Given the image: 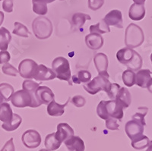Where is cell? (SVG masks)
<instances>
[{"label":"cell","instance_id":"4316f807","mask_svg":"<svg viewBox=\"0 0 152 151\" xmlns=\"http://www.w3.org/2000/svg\"><path fill=\"white\" fill-rule=\"evenodd\" d=\"M86 20H91L90 15L84 13H75L72 19V24L74 28H81L85 24Z\"/></svg>","mask_w":152,"mask_h":151},{"label":"cell","instance_id":"e0dca14e","mask_svg":"<svg viewBox=\"0 0 152 151\" xmlns=\"http://www.w3.org/2000/svg\"><path fill=\"white\" fill-rule=\"evenodd\" d=\"M145 9L144 5L132 4L129 11V17L133 21H141L145 18Z\"/></svg>","mask_w":152,"mask_h":151},{"label":"cell","instance_id":"9c48e42d","mask_svg":"<svg viewBox=\"0 0 152 151\" xmlns=\"http://www.w3.org/2000/svg\"><path fill=\"white\" fill-rule=\"evenodd\" d=\"M35 98L39 106H40L42 104H49L54 100L55 96L48 87L39 86L35 91Z\"/></svg>","mask_w":152,"mask_h":151},{"label":"cell","instance_id":"f5cc1de1","mask_svg":"<svg viewBox=\"0 0 152 151\" xmlns=\"http://www.w3.org/2000/svg\"><path fill=\"white\" fill-rule=\"evenodd\" d=\"M0 1H2V0H0Z\"/></svg>","mask_w":152,"mask_h":151},{"label":"cell","instance_id":"6da1fadb","mask_svg":"<svg viewBox=\"0 0 152 151\" xmlns=\"http://www.w3.org/2000/svg\"><path fill=\"white\" fill-rule=\"evenodd\" d=\"M118 61L132 71H137L141 69L142 65V58L141 55L135 50L130 48H123L116 53Z\"/></svg>","mask_w":152,"mask_h":151},{"label":"cell","instance_id":"4dcf8cb0","mask_svg":"<svg viewBox=\"0 0 152 151\" xmlns=\"http://www.w3.org/2000/svg\"><path fill=\"white\" fill-rule=\"evenodd\" d=\"M13 93H14V88L10 84L6 83L0 84V95L2 96L4 100L5 101L10 100Z\"/></svg>","mask_w":152,"mask_h":151},{"label":"cell","instance_id":"ba28073f","mask_svg":"<svg viewBox=\"0 0 152 151\" xmlns=\"http://www.w3.org/2000/svg\"><path fill=\"white\" fill-rule=\"evenodd\" d=\"M21 140L24 145L29 149H34L40 146L41 136L35 130H28L23 134Z\"/></svg>","mask_w":152,"mask_h":151},{"label":"cell","instance_id":"681fc988","mask_svg":"<svg viewBox=\"0 0 152 151\" xmlns=\"http://www.w3.org/2000/svg\"><path fill=\"white\" fill-rule=\"evenodd\" d=\"M2 101H3V98H2V96L0 95V105L2 104Z\"/></svg>","mask_w":152,"mask_h":151},{"label":"cell","instance_id":"f35d334b","mask_svg":"<svg viewBox=\"0 0 152 151\" xmlns=\"http://www.w3.org/2000/svg\"><path fill=\"white\" fill-rule=\"evenodd\" d=\"M106 127L110 130H117L119 128V124L117 123V119L109 117L106 120Z\"/></svg>","mask_w":152,"mask_h":151},{"label":"cell","instance_id":"7402d4cb","mask_svg":"<svg viewBox=\"0 0 152 151\" xmlns=\"http://www.w3.org/2000/svg\"><path fill=\"white\" fill-rule=\"evenodd\" d=\"M13 112L9 104L3 103L0 105V120L3 123H8L12 120Z\"/></svg>","mask_w":152,"mask_h":151},{"label":"cell","instance_id":"3957f363","mask_svg":"<svg viewBox=\"0 0 152 151\" xmlns=\"http://www.w3.org/2000/svg\"><path fill=\"white\" fill-rule=\"evenodd\" d=\"M53 71L55 72L57 78L62 81H66L69 85H72L70 81L71 78V70L69 61L64 57H57L53 61Z\"/></svg>","mask_w":152,"mask_h":151},{"label":"cell","instance_id":"8fae6325","mask_svg":"<svg viewBox=\"0 0 152 151\" xmlns=\"http://www.w3.org/2000/svg\"><path fill=\"white\" fill-rule=\"evenodd\" d=\"M123 107L116 100L106 101V110L109 117L121 120L123 117Z\"/></svg>","mask_w":152,"mask_h":151},{"label":"cell","instance_id":"b9f144b4","mask_svg":"<svg viewBox=\"0 0 152 151\" xmlns=\"http://www.w3.org/2000/svg\"><path fill=\"white\" fill-rule=\"evenodd\" d=\"M2 9L6 12H12L13 11V0H4Z\"/></svg>","mask_w":152,"mask_h":151},{"label":"cell","instance_id":"ab89813d","mask_svg":"<svg viewBox=\"0 0 152 151\" xmlns=\"http://www.w3.org/2000/svg\"><path fill=\"white\" fill-rule=\"evenodd\" d=\"M72 103L77 107H82L85 104V99L83 96L77 95L72 99Z\"/></svg>","mask_w":152,"mask_h":151},{"label":"cell","instance_id":"7dc6e473","mask_svg":"<svg viewBox=\"0 0 152 151\" xmlns=\"http://www.w3.org/2000/svg\"><path fill=\"white\" fill-rule=\"evenodd\" d=\"M146 151H152V141H150L148 146V149L146 150Z\"/></svg>","mask_w":152,"mask_h":151},{"label":"cell","instance_id":"5b68a950","mask_svg":"<svg viewBox=\"0 0 152 151\" xmlns=\"http://www.w3.org/2000/svg\"><path fill=\"white\" fill-rule=\"evenodd\" d=\"M110 84L111 83L110 82L107 77L98 75L94 77L91 81H89L87 84H84V88L90 94L95 95L100 90H104L105 92H107Z\"/></svg>","mask_w":152,"mask_h":151},{"label":"cell","instance_id":"5bb4252c","mask_svg":"<svg viewBox=\"0 0 152 151\" xmlns=\"http://www.w3.org/2000/svg\"><path fill=\"white\" fill-rule=\"evenodd\" d=\"M55 77H56L55 72L43 65H38L34 76V78L36 81H50V80L54 79Z\"/></svg>","mask_w":152,"mask_h":151},{"label":"cell","instance_id":"8d00e7d4","mask_svg":"<svg viewBox=\"0 0 152 151\" xmlns=\"http://www.w3.org/2000/svg\"><path fill=\"white\" fill-rule=\"evenodd\" d=\"M2 72H3L4 74H7V75H10V76H14L15 77L18 74V70L12 66V65L9 63H6L2 66Z\"/></svg>","mask_w":152,"mask_h":151},{"label":"cell","instance_id":"f907efd6","mask_svg":"<svg viewBox=\"0 0 152 151\" xmlns=\"http://www.w3.org/2000/svg\"><path fill=\"white\" fill-rule=\"evenodd\" d=\"M40 151H50V150H48L47 149H42V150H40Z\"/></svg>","mask_w":152,"mask_h":151},{"label":"cell","instance_id":"9a60e30c","mask_svg":"<svg viewBox=\"0 0 152 151\" xmlns=\"http://www.w3.org/2000/svg\"><path fill=\"white\" fill-rule=\"evenodd\" d=\"M94 64L99 72V75L104 76L109 78V74L107 73V67H108V59L107 56L103 53H98L94 57Z\"/></svg>","mask_w":152,"mask_h":151},{"label":"cell","instance_id":"e575fe53","mask_svg":"<svg viewBox=\"0 0 152 151\" xmlns=\"http://www.w3.org/2000/svg\"><path fill=\"white\" fill-rule=\"evenodd\" d=\"M97 113L100 118L104 119V120H107V119L109 118V116H108V115H107V110H106L105 100L100 101V103L98 104L97 108Z\"/></svg>","mask_w":152,"mask_h":151},{"label":"cell","instance_id":"44dd1931","mask_svg":"<svg viewBox=\"0 0 152 151\" xmlns=\"http://www.w3.org/2000/svg\"><path fill=\"white\" fill-rule=\"evenodd\" d=\"M69 103V100L65 104L61 105L57 103L55 100H53L48 104L47 107V112L51 116H61L64 114L65 107Z\"/></svg>","mask_w":152,"mask_h":151},{"label":"cell","instance_id":"7c38bea8","mask_svg":"<svg viewBox=\"0 0 152 151\" xmlns=\"http://www.w3.org/2000/svg\"><path fill=\"white\" fill-rule=\"evenodd\" d=\"M103 20L108 26H115L116 28H123V16L121 12L117 9L110 11Z\"/></svg>","mask_w":152,"mask_h":151},{"label":"cell","instance_id":"d6986e66","mask_svg":"<svg viewBox=\"0 0 152 151\" xmlns=\"http://www.w3.org/2000/svg\"><path fill=\"white\" fill-rule=\"evenodd\" d=\"M151 74L152 72L148 69L138 70L135 74V84H137L138 87L142 88H146L148 82L151 78Z\"/></svg>","mask_w":152,"mask_h":151},{"label":"cell","instance_id":"8992f818","mask_svg":"<svg viewBox=\"0 0 152 151\" xmlns=\"http://www.w3.org/2000/svg\"><path fill=\"white\" fill-rule=\"evenodd\" d=\"M32 26L40 27V29L34 31V34L38 39H45L49 37L53 31L52 24L48 18L45 17L37 18L33 21Z\"/></svg>","mask_w":152,"mask_h":151},{"label":"cell","instance_id":"7a4b0ae2","mask_svg":"<svg viewBox=\"0 0 152 151\" xmlns=\"http://www.w3.org/2000/svg\"><path fill=\"white\" fill-rule=\"evenodd\" d=\"M10 100L12 101V104L18 108H24L28 107L36 108L40 107L35 96L24 89L13 93Z\"/></svg>","mask_w":152,"mask_h":151},{"label":"cell","instance_id":"603a6c76","mask_svg":"<svg viewBox=\"0 0 152 151\" xmlns=\"http://www.w3.org/2000/svg\"><path fill=\"white\" fill-rule=\"evenodd\" d=\"M11 39L12 36L9 31L5 28H0V50L2 51H5L7 50Z\"/></svg>","mask_w":152,"mask_h":151},{"label":"cell","instance_id":"cb8c5ba5","mask_svg":"<svg viewBox=\"0 0 152 151\" xmlns=\"http://www.w3.org/2000/svg\"><path fill=\"white\" fill-rule=\"evenodd\" d=\"M33 12L39 15H45L48 12L47 3L44 0H32Z\"/></svg>","mask_w":152,"mask_h":151},{"label":"cell","instance_id":"74e56055","mask_svg":"<svg viewBox=\"0 0 152 151\" xmlns=\"http://www.w3.org/2000/svg\"><path fill=\"white\" fill-rule=\"evenodd\" d=\"M104 0H88V7L91 10L96 11L102 7Z\"/></svg>","mask_w":152,"mask_h":151},{"label":"cell","instance_id":"7bdbcfd3","mask_svg":"<svg viewBox=\"0 0 152 151\" xmlns=\"http://www.w3.org/2000/svg\"><path fill=\"white\" fill-rule=\"evenodd\" d=\"M0 151H15V146L13 144V138H11L9 141L6 142L5 146Z\"/></svg>","mask_w":152,"mask_h":151},{"label":"cell","instance_id":"60d3db41","mask_svg":"<svg viewBox=\"0 0 152 151\" xmlns=\"http://www.w3.org/2000/svg\"><path fill=\"white\" fill-rule=\"evenodd\" d=\"M11 59L10 54L6 51H2L0 52V64L5 65V64L8 63L9 60Z\"/></svg>","mask_w":152,"mask_h":151},{"label":"cell","instance_id":"2e32d148","mask_svg":"<svg viewBox=\"0 0 152 151\" xmlns=\"http://www.w3.org/2000/svg\"><path fill=\"white\" fill-rule=\"evenodd\" d=\"M64 143L69 151H85V143L78 136H72Z\"/></svg>","mask_w":152,"mask_h":151},{"label":"cell","instance_id":"1f68e13d","mask_svg":"<svg viewBox=\"0 0 152 151\" xmlns=\"http://www.w3.org/2000/svg\"><path fill=\"white\" fill-rule=\"evenodd\" d=\"M123 81L125 85L129 88L132 87L135 84V74L132 70H126L123 73Z\"/></svg>","mask_w":152,"mask_h":151},{"label":"cell","instance_id":"484cf974","mask_svg":"<svg viewBox=\"0 0 152 151\" xmlns=\"http://www.w3.org/2000/svg\"><path fill=\"white\" fill-rule=\"evenodd\" d=\"M61 144L62 143L59 142L58 140L56 139V137L55 136V133H52L50 134L46 137L45 138V145L46 148L50 151H54L59 148Z\"/></svg>","mask_w":152,"mask_h":151},{"label":"cell","instance_id":"83f0119b","mask_svg":"<svg viewBox=\"0 0 152 151\" xmlns=\"http://www.w3.org/2000/svg\"><path fill=\"white\" fill-rule=\"evenodd\" d=\"M91 78V74L89 71L85 70L80 71L77 74L72 76V82L79 84L81 83L89 82Z\"/></svg>","mask_w":152,"mask_h":151},{"label":"cell","instance_id":"f6af8a7d","mask_svg":"<svg viewBox=\"0 0 152 151\" xmlns=\"http://www.w3.org/2000/svg\"><path fill=\"white\" fill-rule=\"evenodd\" d=\"M133 2L135 4H138V5H144L145 0H133Z\"/></svg>","mask_w":152,"mask_h":151},{"label":"cell","instance_id":"f546056e","mask_svg":"<svg viewBox=\"0 0 152 151\" xmlns=\"http://www.w3.org/2000/svg\"><path fill=\"white\" fill-rule=\"evenodd\" d=\"M150 140L145 135H142L136 139L132 141V147L135 150H142L148 146Z\"/></svg>","mask_w":152,"mask_h":151},{"label":"cell","instance_id":"4fadbf2b","mask_svg":"<svg viewBox=\"0 0 152 151\" xmlns=\"http://www.w3.org/2000/svg\"><path fill=\"white\" fill-rule=\"evenodd\" d=\"M55 136L60 143L65 142L74 136V131L67 123H59L57 125V131L55 133Z\"/></svg>","mask_w":152,"mask_h":151},{"label":"cell","instance_id":"c3c4849f","mask_svg":"<svg viewBox=\"0 0 152 151\" xmlns=\"http://www.w3.org/2000/svg\"><path fill=\"white\" fill-rule=\"evenodd\" d=\"M47 3H52L53 2H54V1H56V0H44Z\"/></svg>","mask_w":152,"mask_h":151},{"label":"cell","instance_id":"52a82bcc","mask_svg":"<svg viewBox=\"0 0 152 151\" xmlns=\"http://www.w3.org/2000/svg\"><path fill=\"white\" fill-rule=\"evenodd\" d=\"M145 125V124L142 123L140 121L132 119L126 124L125 131L126 134L129 137V139L132 141L143 135Z\"/></svg>","mask_w":152,"mask_h":151},{"label":"cell","instance_id":"ee69618b","mask_svg":"<svg viewBox=\"0 0 152 151\" xmlns=\"http://www.w3.org/2000/svg\"><path fill=\"white\" fill-rule=\"evenodd\" d=\"M146 88H148V91L151 93H152V77L148 81L147 84V86H146Z\"/></svg>","mask_w":152,"mask_h":151},{"label":"cell","instance_id":"30bf717a","mask_svg":"<svg viewBox=\"0 0 152 151\" xmlns=\"http://www.w3.org/2000/svg\"><path fill=\"white\" fill-rule=\"evenodd\" d=\"M38 65L31 59H24L19 65V73L24 78H34Z\"/></svg>","mask_w":152,"mask_h":151},{"label":"cell","instance_id":"f1b7e54d","mask_svg":"<svg viewBox=\"0 0 152 151\" xmlns=\"http://www.w3.org/2000/svg\"><path fill=\"white\" fill-rule=\"evenodd\" d=\"M110 31L109 26L107 25L104 20H101L99 23L95 25H91L90 27L91 34H103L105 33Z\"/></svg>","mask_w":152,"mask_h":151},{"label":"cell","instance_id":"ffe728a7","mask_svg":"<svg viewBox=\"0 0 152 151\" xmlns=\"http://www.w3.org/2000/svg\"><path fill=\"white\" fill-rule=\"evenodd\" d=\"M115 100L121 105L123 108H128L132 102L131 94L128 89L125 88H120Z\"/></svg>","mask_w":152,"mask_h":151},{"label":"cell","instance_id":"836d02e7","mask_svg":"<svg viewBox=\"0 0 152 151\" xmlns=\"http://www.w3.org/2000/svg\"><path fill=\"white\" fill-rule=\"evenodd\" d=\"M15 29L13 31V34L16 35H18L20 36H24V37H28V34H30L27 28L23 24H20L18 22L15 23Z\"/></svg>","mask_w":152,"mask_h":151},{"label":"cell","instance_id":"ac0fdd59","mask_svg":"<svg viewBox=\"0 0 152 151\" xmlns=\"http://www.w3.org/2000/svg\"><path fill=\"white\" fill-rule=\"evenodd\" d=\"M85 42L88 47L92 50H98L104 44V39L100 34H90L85 37Z\"/></svg>","mask_w":152,"mask_h":151},{"label":"cell","instance_id":"d4e9b609","mask_svg":"<svg viewBox=\"0 0 152 151\" xmlns=\"http://www.w3.org/2000/svg\"><path fill=\"white\" fill-rule=\"evenodd\" d=\"M21 122H22L21 117L18 114L13 113V117H12V120L8 123L2 124V128L7 131H15L19 127Z\"/></svg>","mask_w":152,"mask_h":151},{"label":"cell","instance_id":"d6a6232c","mask_svg":"<svg viewBox=\"0 0 152 151\" xmlns=\"http://www.w3.org/2000/svg\"><path fill=\"white\" fill-rule=\"evenodd\" d=\"M39 86H40V84H38V83L34 82V81H31V80H25L22 84L23 89L28 91L34 96H35V91H36V90L37 89Z\"/></svg>","mask_w":152,"mask_h":151},{"label":"cell","instance_id":"277c9868","mask_svg":"<svg viewBox=\"0 0 152 151\" xmlns=\"http://www.w3.org/2000/svg\"><path fill=\"white\" fill-rule=\"evenodd\" d=\"M144 41V34L140 27L131 24L126 29V43L129 47H139Z\"/></svg>","mask_w":152,"mask_h":151},{"label":"cell","instance_id":"bcb514c9","mask_svg":"<svg viewBox=\"0 0 152 151\" xmlns=\"http://www.w3.org/2000/svg\"><path fill=\"white\" fill-rule=\"evenodd\" d=\"M3 20H4V14L2 12H0V25L2 24Z\"/></svg>","mask_w":152,"mask_h":151},{"label":"cell","instance_id":"d590c367","mask_svg":"<svg viewBox=\"0 0 152 151\" xmlns=\"http://www.w3.org/2000/svg\"><path fill=\"white\" fill-rule=\"evenodd\" d=\"M119 89H120V86H119V84H116V83L111 84L109 89H108V90L107 92V95L110 97V99H111L112 100H116V95H117Z\"/></svg>","mask_w":152,"mask_h":151},{"label":"cell","instance_id":"816d5d0a","mask_svg":"<svg viewBox=\"0 0 152 151\" xmlns=\"http://www.w3.org/2000/svg\"><path fill=\"white\" fill-rule=\"evenodd\" d=\"M151 63H152V53L151 55Z\"/></svg>","mask_w":152,"mask_h":151}]
</instances>
